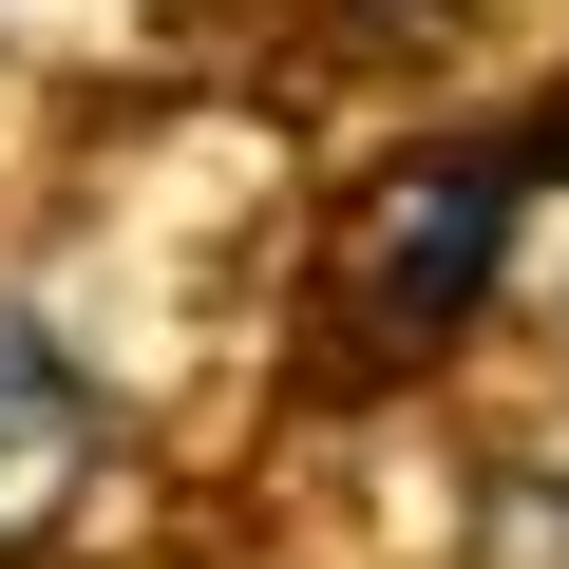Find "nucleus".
<instances>
[{
	"instance_id": "obj_2",
	"label": "nucleus",
	"mask_w": 569,
	"mask_h": 569,
	"mask_svg": "<svg viewBox=\"0 0 569 569\" xmlns=\"http://www.w3.org/2000/svg\"><path fill=\"white\" fill-rule=\"evenodd\" d=\"M114 456H133V380L77 342V305H58V284H20V266H0V569H20V550H58V531L114 493Z\"/></svg>"
},
{
	"instance_id": "obj_3",
	"label": "nucleus",
	"mask_w": 569,
	"mask_h": 569,
	"mask_svg": "<svg viewBox=\"0 0 569 569\" xmlns=\"http://www.w3.org/2000/svg\"><path fill=\"white\" fill-rule=\"evenodd\" d=\"M550 361H569V266H550Z\"/></svg>"
},
{
	"instance_id": "obj_1",
	"label": "nucleus",
	"mask_w": 569,
	"mask_h": 569,
	"mask_svg": "<svg viewBox=\"0 0 569 569\" xmlns=\"http://www.w3.org/2000/svg\"><path fill=\"white\" fill-rule=\"evenodd\" d=\"M531 190H550V152H531V133H456V152H418V171H399V190L342 228V323H361L380 361L475 342V305L512 284Z\"/></svg>"
}]
</instances>
